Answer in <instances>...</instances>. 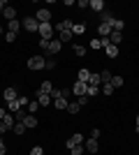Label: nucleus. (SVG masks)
I'll list each match as a JSON object with an SVG mask.
<instances>
[{"label":"nucleus","mask_w":139,"mask_h":155,"mask_svg":"<svg viewBox=\"0 0 139 155\" xmlns=\"http://www.w3.org/2000/svg\"><path fill=\"white\" fill-rule=\"evenodd\" d=\"M21 28H26L28 32H37V30H40V23H37L35 16H26V19L21 21Z\"/></svg>","instance_id":"nucleus-1"},{"label":"nucleus","mask_w":139,"mask_h":155,"mask_svg":"<svg viewBox=\"0 0 139 155\" xmlns=\"http://www.w3.org/2000/svg\"><path fill=\"white\" fill-rule=\"evenodd\" d=\"M28 67H30V70H44L46 67V58L44 56H33V58L28 60Z\"/></svg>","instance_id":"nucleus-2"},{"label":"nucleus","mask_w":139,"mask_h":155,"mask_svg":"<svg viewBox=\"0 0 139 155\" xmlns=\"http://www.w3.org/2000/svg\"><path fill=\"white\" fill-rule=\"evenodd\" d=\"M40 37L42 39H46V42H49V39H53V26L51 23H40Z\"/></svg>","instance_id":"nucleus-3"},{"label":"nucleus","mask_w":139,"mask_h":155,"mask_svg":"<svg viewBox=\"0 0 139 155\" xmlns=\"http://www.w3.org/2000/svg\"><path fill=\"white\" fill-rule=\"evenodd\" d=\"M35 19H37V23H51V12L46 7H42V9H37Z\"/></svg>","instance_id":"nucleus-4"},{"label":"nucleus","mask_w":139,"mask_h":155,"mask_svg":"<svg viewBox=\"0 0 139 155\" xmlns=\"http://www.w3.org/2000/svg\"><path fill=\"white\" fill-rule=\"evenodd\" d=\"M86 91H88V84H84V81H74L72 93H74L77 97H84V95H86Z\"/></svg>","instance_id":"nucleus-5"},{"label":"nucleus","mask_w":139,"mask_h":155,"mask_svg":"<svg viewBox=\"0 0 139 155\" xmlns=\"http://www.w3.org/2000/svg\"><path fill=\"white\" fill-rule=\"evenodd\" d=\"M84 146H86V153H98V148H100L98 139H91V137H88L86 141H84Z\"/></svg>","instance_id":"nucleus-6"},{"label":"nucleus","mask_w":139,"mask_h":155,"mask_svg":"<svg viewBox=\"0 0 139 155\" xmlns=\"http://www.w3.org/2000/svg\"><path fill=\"white\" fill-rule=\"evenodd\" d=\"M79 143H84V134H79V132H77V134H72L70 139H67V150L72 148V146H79Z\"/></svg>","instance_id":"nucleus-7"},{"label":"nucleus","mask_w":139,"mask_h":155,"mask_svg":"<svg viewBox=\"0 0 139 155\" xmlns=\"http://www.w3.org/2000/svg\"><path fill=\"white\" fill-rule=\"evenodd\" d=\"M111 26H109V23H102V26H98V35H100V39H104V37H109V35H111Z\"/></svg>","instance_id":"nucleus-8"},{"label":"nucleus","mask_w":139,"mask_h":155,"mask_svg":"<svg viewBox=\"0 0 139 155\" xmlns=\"http://www.w3.org/2000/svg\"><path fill=\"white\" fill-rule=\"evenodd\" d=\"M60 49H63V44H60V39H51V42H49V46H46V51L51 53V56H53V53H58Z\"/></svg>","instance_id":"nucleus-9"},{"label":"nucleus","mask_w":139,"mask_h":155,"mask_svg":"<svg viewBox=\"0 0 139 155\" xmlns=\"http://www.w3.org/2000/svg\"><path fill=\"white\" fill-rule=\"evenodd\" d=\"M37 102H40V107H49V104H51V95L37 91Z\"/></svg>","instance_id":"nucleus-10"},{"label":"nucleus","mask_w":139,"mask_h":155,"mask_svg":"<svg viewBox=\"0 0 139 155\" xmlns=\"http://www.w3.org/2000/svg\"><path fill=\"white\" fill-rule=\"evenodd\" d=\"M2 16L7 19V23H9V21H16V7H5Z\"/></svg>","instance_id":"nucleus-11"},{"label":"nucleus","mask_w":139,"mask_h":155,"mask_svg":"<svg viewBox=\"0 0 139 155\" xmlns=\"http://www.w3.org/2000/svg\"><path fill=\"white\" fill-rule=\"evenodd\" d=\"M23 125H26V130H33V127H37V118H35L33 114H28V116L23 118Z\"/></svg>","instance_id":"nucleus-12"},{"label":"nucleus","mask_w":139,"mask_h":155,"mask_svg":"<svg viewBox=\"0 0 139 155\" xmlns=\"http://www.w3.org/2000/svg\"><path fill=\"white\" fill-rule=\"evenodd\" d=\"M104 51H107V56H109V58H116V56H118V46L109 42V44H104Z\"/></svg>","instance_id":"nucleus-13"},{"label":"nucleus","mask_w":139,"mask_h":155,"mask_svg":"<svg viewBox=\"0 0 139 155\" xmlns=\"http://www.w3.org/2000/svg\"><path fill=\"white\" fill-rule=\"evenodd\" d=\"M2 95H5L7 102H14V100H19V93L14 91V88H5V93H2Z\"/></svg>","instance_id":"nucleus-14"},{"label":"nucleus","mask_w":139,"mask_h":155,"mask_svg":"<svg viewBox=\"0 0 139 155\" xmlns=\"http://www.w3.org/2000/svg\"><path fill=\"white\" fill-rule=\"evenodd\" d=\"M72 21H60L58 26H53V30H58V32H63V30H72Z\"/></svg>","instance_id":"nucleus-15"},{"label":"nucleus","mask_w":139,"mask_h":155,"mask_svg":"<svg viewBox=\"0 0 139 155\" xmlns=\"http://www.w3.org/2000/svg\"><path fill=\"white\" fill-rule=\"evenodd\" d=\"M98 16H100V21H102V23H111V21H114V14L109 12V9H104V12H100Z\"/></svg>","instance_id":"nucleus-16"},{"label":"nucleus","mask_w":139,"mask_h":155,"mask_svg":"<svg viewBox=\"0 0 139 155\" xmlns=\"http://www.w3.org/2000/svg\"><path fill=\"white\" fill-rule=\"evenodd\" d=\"M109 26H111V30H116V32H123V28H125V21H121V19H114L111 23H109Z\"/></svg>","instance_id":"nucleus-17"},{"label":"nucleus","mask_w":139,"mask_h":155,"mask_svg":"<svg viewBox=\"0 0 139 155\" xmlns=\"http://www.w3.org/2000/svg\"><path fill=\"white\" fill-rule=\"evenodd\" d=\"M2 123H5V127H7V130H12L14 125H16V118H14V114H7V116L2 118Z\"/></svg>","instance_id":"nucleus-18"},{"label":"nucleus","mask_w":139,"mask_h":155,"mask_svg":"<svg viewBox=\"0 0 139 155\" xmlns=\"http://www.w3.org/2000/svg\"><path fill=\"white\" fill-rule=\"evenodd\" d=\"M91 9L93 12H104V2H102V0H91Z\"/></svg>","instance_id":"nucleus-19"},{"label":"nucleus","mask_w":139,"mask_h":155,"mask_svg":"<svg viewBox=\"0 0 139 155\" xmlns=\"http://www.w3.org/2000/svg\"><path fill=\"white\" fill-rule=\"evenodd\" d=\"M109 42H111V44H116V46H118L121 42H123V32H116V30H114L111 35H109Z\"/></svg>","instance_id":"nucleus-20"},{"label":"nucleus","mask_w":139,"mask_h":155,"mask_svg":"<svg viewBox=\"0 0 139 155\" xmlns=\"http://www.w3.org/2000/svg\"><path fill=\"white\" fill-rule=\"evenodd\" d=\"M19 30H21V23H19V21H9V23H7V32L19 35Z\"/></svg>","instance_id":"nucleus-21"},{"label":"nucleus","mask_w":139,"mask_h":155,"mask_svg":"<svg viewBox=\"0 0 139 155\" xmlns=\"http://www.w3.org/2000/svg\"><path fill=\"white\" fill-rule=\"evenodd\" d=\"M67 104H70V102H67L65 97H60V100H53V107H56L58 111H65V109H67Z\"/></svg>","instance_id":"nucleus-22"},{"label":"nucleus","mask_w":139,"mask_h":155,"mask_svg":"<svg viewBox=\"0 0 139 155\" xmlns=\"http://www.w3.org/2000/svg\"><path fill=\"white\" fill-rule=\"evenodd\" d=\"M86 32V23H74L72 26V37L74 35H84Z\"/></svg>","instance_id":"nucleus-23"},{"label":"nucleus","mask_w":139,"mask_h":155,"mask_svg":"<svg viewBox=\"0 0 139 155\" xmlns=\"http://www.w3.org/2000/svg\"><path fill=\"white\" fill-rule=\"evenodd\" d=\"M70 155H86V146H84V143L72 146V148H70Z\"/></svg>","instance_id":"nucleus-24"},{"label":"nucleus","mask_w":139,"mask_h":155,"mask_svg":"<svg viewBox=\"0 0 139 155\" xmlns=\"http://www.w3.org/2000/svg\"><path fill=\"white\" fill-rule=\"evenodd\" d=\"M111 77H114V74H111L109 70L100 72V81H102V84H111Z\"/></svg>","instance_id":"nucleus-25"},{"label":"nucleus","mask_w":139,"mask_h":155,"mask_svg":"<svg viewBox=\"0 0 139 155\" xmlns=\"http://www.w3.org/2000/svg\"><path fill=\"white\" fill-rule=\"evenodd\" d=\"M58 39H60V44H65V42H70V39H72V30H63L58 35Z\"/></svg>","instance_id":"nucleus-26"},{"label":"nucleus","mask_w":139,"mask_h":155,"mask_svg":"<svg viewBox=\"0 0 139 155\" xmlns=\"http://www.w3.org/2000/svg\"><path fill=\"white\" fill-rule=\"evenodd\" d=\"M77 77H79V81H84V84H88V79H91V72H88L86 67H84V70H79V74H77Z\"/></svg>","instance_id":"nucleus-27"},{"label":"nucleus","mask_w":139,"mask_h":155,"mask_svg":"<svg viewBox=\"0 0 139 155\" xmlns=\"http://www.w3.org/2000/svg\"><path fill=\"white\" fill-rule=\"evenodd\" d=\"M102 81H100V74L98 72H91V79H88V86H100Z\"/></svg>","instance_id":"nucleus-28"},{"label":"nucleus","mask_w":139,"mask_h":155,"mask_svg":"<svg viewBox=\"0 0 139 155\" xmlns=\"http://www.w3.org/2000/svg\"><path fill=\"white\" fill-rule=\"evenodd\" d=\"M123 84H125V79H123V77H118V74H116V77H111V86H114V88H121Z\"/></svg>","instance_id":"nucleus-29"},{"label":"nucleus","mask_w":139,"mask_h":155,"mask_svg":"<svg viewBox=\"0 0 139 155\" xmlns=\"http://www.w3.org/2000/svg\"><path fill=\"white\" fill-rule=\"evenodd\" d=\"M51 91H53L51 81H42V86H40V93H49V95H51Z\"/></svg>","instance_id":"nucleus-30"},{"label":"nucleus","mask_w":139,"mask_h":155,"mask_svg":"<svg viewBox=\"0 0 139 155\" xmlns=\"http://www.w3.org/2000/svg\"><path fill=\"white\" fill-rule=\"evenodd\" d=\"M74 56H79V58H81V56H86V46H84V44H74Z\"/></svg>","instance_id":"nucleus-31"},{"label":"nucleus","mask_w":139,"mask_h":155,"mask_svg":"<svg viewBox=\"0 0 139 155\" xmlns=\"http://www.w3.org/2000/svg\"><path fill=\"white\" fill-rule=\"evenodd\" d=\"M40 109V102H37V100H30V104H28V114H33L35 116V111Z\"/></svg>","instance_id":"nucleus-32"},{"label":"nucleus","mask_w":139,"mask_h":155,"mask_svg":"<svg viewBox=\"0 0 139 155\" xmlns=\"http://www.w3.org/2000/svg\"><path fill=\"white\" fill-rule=\"evenodd\" d=\"M79 109H81L79 102H70L67 104V111H70V114H79Z\"/></svg>","instance_id":"nucleus-33"},{"label":"nucleus","mask_w":139,"mask_h":155,"mask_svg":"<svg viewBox=\"0 0 139 155\" xmlns=\"http://www.w3.org/2000/svg\"><path fill=\"white\" fill-rule=\"evenodd\" d=\"M12 130H14V134H16V137H21L23 132H26V125H23V123H16Z\"/></svg>","instance_id":"nucleus-34"},{"label":"nucleus","mask_w":139,"mask_h":155,"mask_svg":"<svg viewBox=\"0 0 139 155\" xmlns=\"http://www.w3.org/2000/svg\"><path fill=\"white\" fill-rule=\"evenodd\" d=\"M100 91H102V93H104V95H107V97H109V95H111V93H114V91H116V88H114V86H111V84H102V88H100Z\"/></svg>","instance_id":"nucleus-35"},{"label":"nucleus","mask_w":139,"mask_h":155,"mask_svg":"<svg viewBox=\"0 0 139 155\" xmlns=\"http://www.w3.org/2000/svg\"><path fill=\"white\" fill-rule=\"evenodd\" d=\"M100 93V86H88V91H86V97H95Z\"/></svg>","instance_id":"nucleus-36"},{"label":"nucleus","mask_w":139,"mask_h":155,"mask_svg":"<svg viewBox=\"0 0 139 155\" xmlns=\"http://www.w3.org/2000/svg\"><path fill=\"white\" fill-rule=\"evenodd\" d=\"M91 49H95V51H98V49H102V39H100V37L91 39Z\"/></svg>","instance_id":"nucleus-37"},{"label":"nucleus","mask_w":139,"mask_h":155,"mask_svg":"<svg viewBox=\"0 0 139 155\" xmlns=\"http://www.w3.org/2000/svg\"><path fill=\"white\" fill-rule=\"evenodd\" d=\"M5 39L12 44V42H16V35H14V32H5Z\"/></svg>","instance_id":"nucleus-38"},{"label":"nucleus","mask_w":139,"mask_h":155,"mask_svg":"<svg viewBox=\"0 0 139 155\" xmlns=\"http://www.w3.org/2000/svg\"><path fill=\"white\" fill-rule=\"evenodd\" d=\"M60 97H63L60 91H58V88H53V91H51V100H60Z\"/></svg>","instance_id":"nucleus-39"},{"label":"nucleus","mask_w":139,"mask_h":155,"mask_svg":"<svg viewBox=\"0 0 139 155\" xmlns=\"http://www.w3.org/2000/svg\"><path fill=\"white\" fill-rule=\"evenodd\" d=\"M30 155H44V150H42V146H35V148L30 150Z\"/></svg>","instance_id":"nucleus-40"},{"label":"nucleus","mask_w":139,"mask_h":155,"mask_svg":"<svg viewBox=\"0 0 139 155\" xmlns=\"http://www.w3.org/2000/svg\"><path fill=\"white\" fill-rule=\"evenodd\" d=\"M77 7H81V9H88V7H91V2H86V0H79V2H77Z\"/></svg>","instance_id":"nucleus-41"},{"label":"nucleus","mask_w":139,"mask_h":155,"mask_svg":"<svg viewBox=\"0 0 139 155\" xmlns=\"http://www.w3.org/2000/svg\"><path fill=\"white\" fill-rule=\"evenodd\" d=\"M53 67H56V60L49 58V60H46V67H44V70H53Z\"/></svg>","instance_id":"nucleus-42"},{"label":"nucleus","mask_w":139,"mask_h":155,"mask_svg":"<svg viewBox=\"0 0 139 155\" xmlns=\"http://www.w3.org/2000/svg\"><path fill=\"white\" fill-rule=\"evenodd\" d=\"M7 153V146H5V141H2V137H0V155H5Z\"/></svg>","instance_id":"nucleus-43"},{"label":"nucleus","mask_w":139,"mask_h":155,"mask_svg":"<svg viewBox=\"0 0 139 155\" xmlns=\"http://www.w3.org/2000/svg\"><path fill=\"white\" fill-rule=\"evenodd\" d=\"M77 102H79L81 107H84V104H88V97H86V95H84V97H77Z\"/></svg>","instance_id":"nucleus-44"},{"label":"nucleus","mask_w":139,"mask_h":155,"mask_svg":"<svg viewBox=\"0 0 139 155\" xmlns=\"http://www.w3.org/2000/svg\"><path fill=\"white\" fill-rule=\"evenodd\" d=\"M91 139H100V130H98V127L91 132Z\"/></svg>","instance_id":"nucleus-45"},{"label":"nucleus","mask_w":139,"mask_h":155,"mask_svg":"<svg viewBox=\"0 0 139 155\" xmlns=\"http://www.w3.org/2000/svg\"><path fill=\"white\" fill-rule=\"evenodd\" d=\"M5 7H7V2H5V0H0V14L5 12Z\"/></svg>","instance_id":"nucleus-46"},{"label":"nucleus","mask_w":139,"mask_h":155,"mask_svg":"<svg viewBox=\"0 0 139 155\" xmlns=\"http://www.w3.org/2000/svg\"><path fill=\"white\" fill-rule=\"evenodd\" d=\"M5 132H7V127H5V123L0 120V134H5Z\"/></svg>","instance_id":"nucleus-47"},{"label":"nucleus","mask_w":139,"mask_h":155,"mask_svg":"<svg viewBox=\"0 0 139 155\" xmlns=\"http://www.w3.org/2000/svg\"><path fill=\"white\" fill-rule=\"evenodd\" d=\"M0 35H5V28H2V26H0Z\"/></svg>","instance_id":"nucleus-48"},{"label":"nucleus","mask_w":139,"mask_h":155,"mask_svg":"<svg viewBox=\"0 0 139 155\" xmlns=\"http://www.w3.org/2000/svg\"><path fill=\"white\" fill-rule=\"evenodd\" d=\"M137 127H139V114H137Z\"/></svg>","instance_id":"nucleus-49"}]
</instances>
